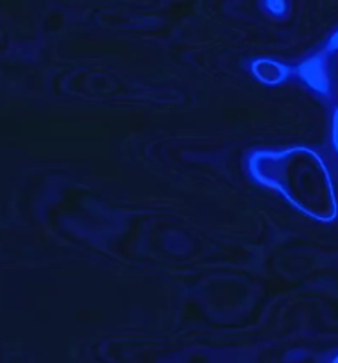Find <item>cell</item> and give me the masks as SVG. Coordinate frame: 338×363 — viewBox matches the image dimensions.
Segmentation results:
<instances>
[{"mask_svg": "<svg viewBox=\"0 0 338 363\" xmlns=\"http://www.w3.org/2000/svg\"><path fill=\"white\" fill-rule=\"evenodd\" d=\"M268 6H271L273 9H282L283 7V0H266Z\"/></svg>", "mask_w": 338, "mask_h": 363, "instance_id": "obj_1", "label": "cell"}]
</instances>
